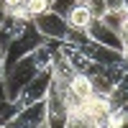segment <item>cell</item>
<instances>
[{
    "label": "cell",
    "mask_w": 128,
    "mask_h": 128,
    "mask_svg": "<svg viewBox=\"0 0 128 128\" xmlns=\"http://www.w3.org/2000/svg\"><path fill=\"white\" fill-rule=\"evenodd\" d=\"M0 20H3V10H0Z\"/></svg>",
    "instance_id": "cell-11"
},
{
    "label": "cell",
    "mask_w": 128,
    "mask_h": 128,
    "mask_svg": "<svg viewBox=\"0 0 128 128\" xmlns=\"http://www.w3.org/2000/svg\"><path fill=\"white\" fill-rule=\"evenodd\" d=\"M49 38H44L36 31V26H34V20H28V23L23 26V31H20V36L10 44V49H8V56H5V69L8 67H13V64L18 62V59H23L26 54H31V51H36L38 46H44Z\"/></svg>",
    "instance_id": "cell-2"
},
{
    "label": "cell",
    "mask_w": 128,
    "mask_h": 128,
    "mask_svg": "<svg viewBox=\"0 0 128 128\" xmlns=\"http://www.w3.org/2000/svg\"><path fill=\"white\" fill-rule=\"evenodd\" d=\"M64 18H67V23L77 31V34H84V36H90L92 34V26H95V18H92V13L87 10V5L84 3H74L72 0V5L62 13Z\"/></svg>",
    "instance_id": "cell-6"
},
{
    "label": "cell",
    "mask_w": 128,
    "mask_h": 128,
    "mask_svg": "<svg viewBox=\"0 0 128 128\" xmlns=\"http://www.w3.org/2000/svg\"><path fill=\"white\" fill-rule=\"evenodd\" d=\"M46 110H49V128H62L64 120H67V95H64V87L56 77H51L49 92H46Z\"/></svg>",
    "instance_id": "cell-5"
},
{
    "label": "cell",
    "mask_w": 128,
    "mask_h": 128,
    "mask_svg": "<svg viewBox=\"0 0 128 128\" xmlns=\"http://www.w3.org/2000/svg\"><path fill=\"white\" fill-rule=\"evenodd\" d=\"M56 44H59V41H46L44 46H38L36 51L26 54L23 59H18L13 67L5 69V100H8V102H13V98L36 77V74H41L44 69L51 67Z\"/></svg>",
    "instance_id": "cell-1"
},
{
    "label": "cell",
    "mask_w": 128,
    "mask_h": 128,
    "mask_svg": "<svg viewBox=\"0 0 128 128\" xmlns=\"http://www.w3.org/2000/svg\"><path fill=\"white\" fill-rule=\"evenodd\" d=\"M51 3H56V0H51Z\"/></svg>",
    "instance_id": "cell-12"
},
{
    "label": "cell",
    "mask_w": 128,
    "mask_h": 128,
    "mask_svg": "<svg viewBox=\"0 0 128 128\" xmlns=\"http://www.w3.org/2000/svg\"><path fill=\"white\" fill-rule=\"evenodd\" d=\"M3 128H49V110H46V100H38L28 108L18 110Z\"/></svg>",
    "instance_id": "cell-4"
},
{
    "label": "cell",
    "mask_w": 128,
    "mask_h": 128,
    "mask_svg": "<svg viewBox=\"0 0 128 128\" xmlns=\"http://www.w3.org/2000/svg\"><path fill=\"white\" fill-rule=\"evenodd\" d=\"M16 113H18V110H16V105H13V102H8L5 98H0V128H3L10 118H13Z\"/></svg>",
    "instance_id": "cell-8"
},
{
    "label": "cell",
    "mask_w": 128,
    "mask_h": 128,
    "mask_svg": "<svg viewBox=\"0 0 128 128\" xmlns=\"http://www.w3.org/2000/svg\"><path fill=\"white\" fill-rule=\"evenodd\" d=\"M84 5H87V10L92 13L95 20H100L105 16V3H102V0H84Z\"/></svg>",
    "instance_id": "cell-9"
},
{
    "label": "cell",
    "mask_w": 128,
    "mask_h": 128,
    "mask_svg": "<svg viewBox=\"0 0 128 128\" xmlns=\"http://www.w3.org/2000/svg\"><path fill=\"white\" fill-rule=\"evenodd\" d=\"M62 128H92V126H90V120H87V115H84V110L69 108V110H67V120H64Z\"/></svg>",
    "instance_id": "cell-7"
},
{
    "label": "cell",
    "mask_w": 128,
    "mask_h": 128,
    "mask_svg": "<svg viewBox=\"0 0 128 128\" xmlns=\"http://www.w3.org/2000/svg\"><path fill=\"white\" fill-rule=\"evenodd\" d=\"M51 77H54L51 67H49V69H44L41 74H36V77H34V80H31L26 87H23V90H20L16 98H13L16 110H23V108H28V105H34V102H38V100H46V92H49Z\"/></svg>",
    "instance_id": "cell-3"
},
{
    "label": "cell",
    "mask_w": 128,
    "mask_h": 128,
    "mask_svg": "<svg viewBox=\"0 0 128 128\" xmlns=\"http://www.w3.org/2000/svg\"><path fill=\"white\" fill-rule=\"evenodd\" d=\"M118 49H120V54H123V59L128 62V20L123 23V28H120V34H118Z\"/></svg>",
    "instance_id": "cell-10"
}]
</instances>
